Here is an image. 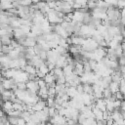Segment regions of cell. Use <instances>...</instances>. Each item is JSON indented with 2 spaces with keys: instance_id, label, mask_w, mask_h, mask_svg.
<instances>
[{
  "instance_id": "obj_1",
  "label": "cell",
  "mask_w": 125,
  "mask_h": 125,
  "mask_svg": "<svg viewBox=\"0 0 125 125\" xmlns=\"http://www.w3.org/2000/svg\"><path fill=\"white\" fill-rule=\"evenodd\" d=\"M109 90L111 91L112 94H115L116 92L119 91V83H117V82H115V81H111V82L109 83Z\"/></svg>"
},
{
  "instance_id": "obj_2",
  "label": "cell",
  "mask_w": 125,
  "mask_h": 125,
  "mask_svg": "<svg viewBox=\"0 0 125 125\" xmlns=\"http://www.w3.org/2000/svg\"><path fill=\"white\" fill-rule=\"evenodd\" d=\"M112 95L111 91L109 90V88H105L103 91V96H104V99H108V98H110V96Z\"/></svg>"
},
{
  "instance_id": "obj_3",
  "label": "cell",
  "mask_w": 125,
  "mask_h": 125,
  "mask_svg": "<svg viewBox=\"0 0 125 125\" xmlns=\"http://www.w3.org/2000/svg\"><path fill=\"white\" fill-rule=\"evenodd\" d=\"M117 8H119L120 10L125 8V0H118L117 1V5H116Z\"/></svg>"
},
{
  "instance_id": "obj_4",
  "label": "cell",
  "mask_w": 125,
  "mask_h": 125,
  "mask_svg": "<svg viewBox=\"0 0 125 125\" xmlns=\"http://www.w3.org/2000/svg\"><path fill=\"white\" fill-rule=\"evenodd\" d=\"M121 101H122V100H118V99H116L115 101L113 102V106H114V109H120Z\"/></svg>"
}]
</instances>
